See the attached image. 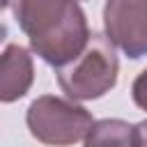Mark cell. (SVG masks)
Listing matches in <instances>:
<instances>
[{
    "mask_svg": "<svg viewBox=\"0 0 147 147\" xmlns=\"http://www.w3.org/2000/svg\"><path fill=\"white\" fill-rule=\"evenodd\" d=\"M85 147H140L138 124L106 117L94 122L85 136Z\"/></svg>",
    "mask_w": 147,
    "mask_h": 147,
    "instance_id": "6",
    "label": "cell"
},
{
    "mask_svg": "<svg viewBox=\"0 0 147 147\" xmlns=\"http://www.w3.org/2000/svg\"><path fill=\"white\" fill-rule=\"evenodd\" d=\"M131 99L140 110H147V69H142L136 76V80L131 85Z\"/></svg>",
    "mask_w": 147,
    "mask_h": 147,
    "instance_id": "7",
    "label": "cell"
},
{
    "mask_svg": "<svg viewBox=\"0 0 147 147\" xmlns=\"http://www.w3.org/2000/svg\"><path fill=\"white\" fill-rule=\"evenodd\" d=\"M76 2H78V0H76Z\"/></svg>",
    "mask_w": 147,
    "mask_h": 147,
    "instance_id": "9",
    "label": "cell"
},
{
    "mask_svg": "<svg viewBox=\"0 0 147 147\" xmlns=\"http://www.w3.org/2000/svg\"><path fill=\"white\" fill-rule=\"evenodd\" d=\"M34 80L32 55L18 44H9L0 60V101L11 103L28 94Z\"/></svg>",
    "mask_w": 147,
    "mask_h": 147,
    "instance_id": "5",
    "label": "cell"
},
{
    "mask_svg": "<svg viewBox=\"0 0 147 147\" xmlns=\"http://www.w3.org/2000/svg\"><path fill=\"white\" fill-rule=\"evenodd\" d=\"M103 28L126 57L147 55V0H106Z\"/></svg>",
    "mask_w": 147,
    "mask_h": 147,
    "instance_id": "4",
    "label": "cell"
},
{
    "mask_svg": "<svg viewBox=\"0 0 147 147\" xmlns=\"http://www.w3.org/2000/svg\"><path fill=\"white\" fill-rule=\"evenodd\" d=\"M138 133H140V147H147V119L138 124Z\"/></svg>",
    "mask_w": 147,
    "mask_h": 147,
    "instance_id": "8",
    "label": "cell"
},
{
    "mask_svg": "<svg viewBox=\"0 0 147 147\" xmlns=\"http://www.w3.org/2000/svg\"><path fill=\"white\" fill-rule=\"evenodd\" d=\"M117 74L119 62L113 41L106 34L92 32L80 55L57 69V83L71 101H92L117 85Z\"/></svg>",
    "mask_w": 147,
    "mask_h": 147,
    "instance_id": "2",
    "label": "cell"
},
{
    "mask_svg": "<svg viewBox=\"0 0 147 147\" xmlns=\"http://www.w3.org/2000/svg\"><path fill=\"white\" fill-rule=\"evenodd\" d=\"M2 7H11L32 51L55 69L76 60L92 37L76 0H2Z\"/></svg>",
    "mask_w": 147,
    "mask_h": 147,
    "instance_id": "1",
    "label": "cell"
},
{
    "mask_svg": "<svg viewBox=\"0 0 147 147\" xmlns=\"http://www.w3.org/2000/svg\"><path fill=\"white\" fill-rule=\"evenodd\" d=\"M25 124L39 142L51 147H69L87 136L94 126V117L87 108L71 99L44 94L28 106Z\"/></svg>",
    "mask_w": 147,
    "mask_h": 147,
    "instance_id": "3",
    "label": "cell"
}]
</instances>
